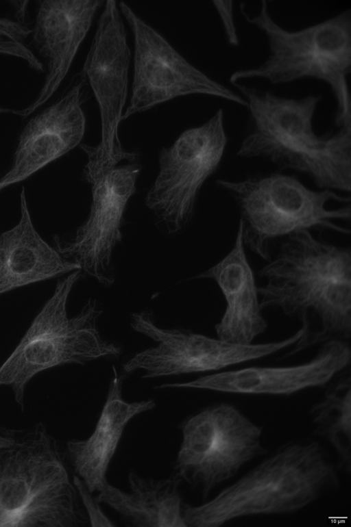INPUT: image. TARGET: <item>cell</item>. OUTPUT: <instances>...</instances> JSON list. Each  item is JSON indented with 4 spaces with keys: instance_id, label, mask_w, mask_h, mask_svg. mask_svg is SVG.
<instances>
[{
    "instance_id": "obj_9",
    "label": "cell",
    "mask_w": 351,
    "mask_h": 527,
    "mask_svg": "<svg viewBox=\"0 0 351 527\" xmlns=\"http://www.w3.org/2000/svg\"><path fill=\"white\" fill-rule=\"evenodd\" d=\"M227 142L219 108L204 124L186 129L160 150L159 171L145 202L162 234H178L191 222L199 192L217 170Z\"/></svg>"
},
{
    "instance_id": "obj_1",
    "label": "cell",
    "mask_w": 351,
    "mask_h": 527,
    "mask_svg": "<svg viewBox=\"0 0 351 527\" xmlns=\"http://www.w3.org/2000/svg\"><path fill=\"white\" fill-rule=\"evenodd\" d=\"M258 276L262 309L298 320L302 334L283 358L316 344L350 342L351 250L302 230L284 239Z\"/></svg>"
},
{
    "instance_id": "obj_19",
    "label": "cell",
    "mask_w": 351,
    "mask_h": 527,
    "mask_svg": "<svg viewBox=\"0 0 351 527\" xmlns=\"http://www.w3.org/2000/svg\"><path fill=\"white\" fill-rule=\"evenodd\" d=\"M20 209L18 224L0 235V295L80 270L77 264L65 259L37 232L24 188L20 194Z\"/></svg>"
},
{
    "instance_id": "obj_16",
    "label": "cell",
    "mask_w": 351,
    "mask_h": 527,
    "mask_svg": "<svg viewBox=\"0 0 351 527\" xmlns=\"http://www.w3.org/2000/svg\"><path fill=\"white\" fill-rule=\"evenodd\" d=\"M103 3L99 0L40 3L32 36L36 49L47 62L45 80L37 97L28 106L23 109L0 107V114L25 118L53 96L66 76L95 13Z\"/></svg>"
},
{
    "instance_id": "obj_3",
    "label": "cell",
    "mask_w": 351,
    "mask_h": 527,
    "mask_svg": "<svg viewBox=\"0 0 351 527\" xmlns=\"http://www.w3.org/2000/svg\"><path fill=\"white\" fill-rule=\"evenodd\" d=\"M232 85L249 110L237 156L261 159L281 170L303 174L319 189L350 192L351 128L315 133L313 118L320 96L286 98L238 82Z\"/></svg>"
},
{
    "instance_id": "obj_24",
    "label": "cell",
    "mask_w": 351,
    "mask_h": 527,
    "mask_svg": "<svg viewBox=\"0 0 351 527\" xmlns=\"http://www.w3.org/2000/svg\"><path fill=\"white\" fill-rule=\"evenodd\" d=\"M213 3L223 20L230 44L237 45L238 38L233 21L232 1H214Z\"/></svg>"
},
{
    "instance_id": "obj_26",
    "label": "cell",
    "mask_w": 351,
    "mask_h": 527,
    "mask_svg": "<svg viewBox=\"0 0 351 527\" xmlns=\"http://www.w3.org/2000/svg\"><path fill=\"white\" fill-rule=\"evenodd\" d=\"M11 3L14 5L16 9L17 21L25 23L26 9L28 1H12Z\"/></svg>"
},
{
    "instance_id": "obj_7",
    "label": "cell",
    "mask_w": 351,
    "mask_h": 527,
    "mask_svg": "<svg viewBox=\"0 0 351 527\" xmlns=\"http://www.w3.org/2000/svg\"><path fill=\"white\" fill-rule=\"evenodd\" d=\"M82 276L77 270L57 282L51 296L0 366V386L12 389L22 410L27 385L36 374L57 366L84 365L121 353V347L99 334L96 321L102 310L95 300L88 299L77 315L69 316V296Z\"/></svg>"
},
{
    "instance_id": "obj_15",
    "label": "cell",
    "mask_w": 351,
    "mask_h": 527,
    "mask_svg": "<svg viewBox=\"0 0 351 527\" xmlns=\"http://www.w3.org/2000/svg\"><path fill=\"white\" fill-rule=\"evenodd\" d=\"M86 86L81 71L61 98L28 121L12 166L0 178V191L29 178L80 144L86 128L82 105L86 99Z\"/></svg>"
},
{
    "instance_id": "obj_8",
    "label": "cell",
    "mask_w": 351,
    "mask_h": 527,
    "mask_svg": "<svg viewBox=\"0 0 351 527\" xmlns=\"http://www.w3.org/2000/svg\"><path fill=\"white\" fill-rule=\"evenodd\" d=\"M180 428L182 442L173 475L204 501L248 463L269 452L263 442V426L231 402L202 408Z\"/></svg>"
},
{
    "instance_id": "obj_23",
    "label": "cell",
    "mask_w": 351,
    "mask_h": 527,
    "mask_svg": "<svg viewBox=\"0 0 351 527\" xmlns=\"http://www.w3.org/2000/svg\"><path fill=\"white\" fill-rule=\"evenodd\" d=\"M73 483L77 491L81 504L84 506L85 513L92 526H115V524L101 510L99 502L93 498L84 481L77 476L73 477Z\"/></svg>"
},
{
    "instance_id": "obj_18",
    "label": "cell",
    "mask_w": 351,
    "mask_h": 527,
    "mask_svg": "<svg viewBox=\"0 0 351 527\" xmlns=\"http://www.w3.org/2000/svg\"><path fill=\"white\" fill-rule=\"evenodd\" d=\"M238 227L230 251L217 264L196 277L214 281L226 307L215 325L217 337L237 344H250L267 327L263 315L254 272L247 260Z\"/></svg>"
},
{
    "instance_id": "obj_14",
    "label": "cell",
    "mask_w": 351,
    "mask_h": 527,
    "mask_svg": "<svg viewBox=\"0 0 351 527\" xmlns=\"http://www.w3.org/2000/svg\"><path fill=\"white\" fill-rule=\"evenodd\" d=\"M350 342L322 344L308 361L288 366H250L200 376L184 383H163L156 389L191 388L242 395L291 396L302 391L325 387L350 368Z\"/></svg>"
},
{
    "instance_id": "obj_13",
    "label": "cell",
    "mask_w": 351,
    "mask_h": 527,
    "mask_svg": "<svg viewBox=\"0 0 351 527\" xmlns=\"http://www.w3.org/2000/svg\"><path fill=\"white\" fill-rule=\"evenodd\" d=\"M132 326L158 343L136 354L123 365L126 374L143 370V378L219 371L267 357L291 345L289 337L243 345L190 331L162 329L146 311L132 315Z\"/></svg>"
},
{
    "instance_id": "obj_5",
    "label": "cell",
    "mask_w": 351,
    "mask_h": 527,
    "mask_svg": "<svg viewBox=\"0 0 351 527\" xmlns=\"http://www.w3.org/2000/svg\"><path fill=\"white\" fill-rule=\"evenodd\" d=\"M216 184L237 207L245 246L267 261L274 242L298 231L322 229L350 233L338 224L351 218L349 195L309 188L297 177L282 172L220 179Z\"/></svg>"
},
{
    "instance_id": "obj_12",
    "label": "cell",
    "mask_w": 351,
    "mask_h": 527,
    "mask_svg": "<svg viewBox=\"0 0 351 527\" xmlns=\"http://www.w3.org/2000/svg\"><path fill=\"white\" fill-rule=\"evenodd\" d=\"M134 36L132 97L122 120L181 96L206 94L246 107L245 99L213 80L180 55L125 3L119 4Z\"/></svg>"
},
{
    "instance_id": "obj_6",
    "label": "cell",
    "mask_w": 351,
    "mask_h": 527,
    "mask_svg": "<svg viewBox=\"0 0 351 527\" xmlns=\"http://www.w3.org/2000/svg\"><path fill=\"white\" fill-rule=\"evenodd\" d=\"M246 21L267 36L269 55L258 67L239 70L230 77L240 80L261 78L273 84L304 78L321 80L330 87L337 101L335 125L351 128V107L347 76L351 71V10L302 29L290 31L271 16L266 1L259 13L250 17L241 5Z\"/></svg>"
},
{
    "instance_id": "obj_11",
    "label": "cell",
    "mask_w": 351,
    "mask_h": 527,
    "mask_svg": "<svg viewBox=\"0 0 351 527\" xmlns=\"http://www.w3.org/2000/svg\"><path fill=\"white\" fill-rule=\"evenodd\" d=\"M141 169L137 161L128 162L83 176L92 192L87 218L69 236L53 237L62 256L106 286L114 281L112 253L122 240L125 212Z\"/></svg>"
},
{
    "instance_id": "obj_10",
    "label": "cell",
    "mask_w": 351,
    "mask_h": 527,
    "mask_svg": "<svg viewBox=\"0 0 351 527\" xmlns=\"http://www.w3.org/2000/svg\"><path fill=\"white\" fill-rule=\"evenodd\" d=\"M126 34L117 1H106L82 70L95 97L101 119L99 143L80 144L88 159L84 166L89 170L138 159V153L123 149L119 136L131 56Z\"/></svg>"
},
{
    "instance_id": "obj_21",
    "label": "cell",
    "mask_w": 351,
    "mask_h": 527,
    "mask_svg": "<svg viewBox=\"0 0 351 527\" xmlns=\"http://www.w3.org/2000/svg\"><path fill=\"white\" fill-rule=\"evenodd\" d=\"M324 397L309 410L313 434L333 449L340 472H351L350 368L336 376L326 386Z\"/></svg>"
},
{
    "instance_id": "obj_27",
    "label": "cell",
    "mask_w": 351,
    "mask_h": 527,
    "mask_svg": "<svg viewBox=\"0 0 351 527\" xmlns=\"http://www.w3.org/2000/svg\"><path fill=\"white\" fill-rule=\"evenodd\" d=\"M0 428H1V427H0Z\"/></svg>"
},
{
    "instance_id": "obj_17",
    "label": "cell",
    "mask_w": 351,
    "mask_h": 527,
    "mask_svg": "<svg viewBox=\"0 0 351 527\" xmlns=\"http://www.w3.org/2000/svg\"><path fill=\"white\" fill-rule=\"evenodd\" d=\"M113 373L93 433L85 439H71L66 444L69 465L91 493L99 492L108 482L110 464L130 421L156 406L153 399L126 402L122 396V387L127 374H118L114 367Z\"/></svg>"
},
{
    "instance_id": "obj_20",
    "label": "cell",
    "mask_w": 351,
    "mask_h": 527,
    "mask_svg": "<svg viewBox=\"0 0 351 527\" xmlns=\"http://www.w3.org/2000/svg\"><path fill=\"white\" fill-rule=\"evenodd\" d=\"M128 478V492L108 482L97 492V501L108 504L130 526L186 527L182 514L180 480L173 475L162 480L145 478L134 470Z\"/></svg>"
},
{
    "instance_id": "obj_22",
    "label": "cell",
    "mask_w": 351,
    "mask_h": 527,
    "mask_svg": "<svg viewBox=\"0 0 351 527\" xmlns=\"http://www.w3.org/2000/svg\"><path fill=\"white\" fill-rule=\"evenodd\" d=\"M32 33L26 23L0 17V55L23 60L32 69L43 71V66L25 44V38Z\"/></svg>"
},
{
    "instance_id": "obj_25",
    "label": "cell",
    "mask_w": 351,
    "mask_h": 527,
    "mask_svg": "<svg viewBox=\"0 0 351 527\" xmlns=\"http://www.w3.org/2000/svg\"><path fill=\"white\" fill-rule=\"evenodd\" d=\"M17 431L15 429L0 428V449L14 443Z\"/></svg>"
},
{
    "instance_id": "obj_2",
    "label": "cell",
    "mask_w": 351,
    "mask_h": 527,
    "mask_svg": "<svg viewBox=\"0 0 351 527\" xmlns=\"http://www.w3.org/2000/svg\"><path fill=\"white\" fill-rule=\"evenodd\" d=\"M340 470L317 438L289 439L202 504H182L186 526L219 527L259 515L295 514L338 491Z\"/></svg>"
},
{
    "instance_id": "obj_4",
    "label": "cell",
    "mask_w": 351,
    "mask_h": 527,
    "mask_svg": "<svg viewBox=\"0 0 351 527\" xmlns=\"http://www.w3.org/2000/svg\"><path fill=\"white\" fill-rule=\"evenodd\" d=\"M73 477L65 452L44 424L18 430L14 443L0 449V526L86 524Z\"/></svg>"
}]
</instances>
